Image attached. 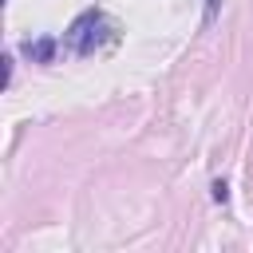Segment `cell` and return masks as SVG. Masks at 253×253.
<instances>
[{"label": "cell", "mask_w": 253, "mask_h": 253, "mask_svg": "<svg viewBox=\"0 0 253 253\" xmlns=\"http://www.w3.org/2000/svg\"><path fill=\"white\" fill-rule=\"evenodd\" d=\"M213 198H217V202H225V198H229V190H225V182H213Z\"/></svg>", "instance_id": "4"}, {"label": "cell", "mask_w": 253, "mask_h": 253, "mask_svg": "<svg viewBox=\"0 0 253 253\" xmlns=\"http://www.w3.org/2000/svg\"><path fill=\"white\" fill-rule=\"evenodd\" d=\"M111 32H115V24H111L99 8H87L83 16L71 20V28L63 32V43H67L75 55H91V51H99V47L111 40Z\"/></svg>", "instance_id": "1"}, {"label": "cell", "mask_w": 253, "mask_h": 253, "mask_svg": "<svg viewBox=\"0 0 253 253\" xmlns=\"http://www.w3.org/2000/svg\"><path fill=\"white\" fill-rule=\"evenodd\" d=\"M55 47H59V43H55L51 36H40V40H24V43H20V51H24L32 63H51V59H55Z\"/></svg>", "instance_id": "2"}, {"label": "cell", "mask_w": 253, "mask_h": 253, "mask_svg": "<svg viewBox=\"0 0 253 253\" xmlns=\"http://www.w3.org/2000/svg\"><path fill=\"white\" fill-rule=\"evenodd\" d=\"M217 12H221V0H206V24H213Z\"/></svg>", "instance_id": "3"}]
</instances>
